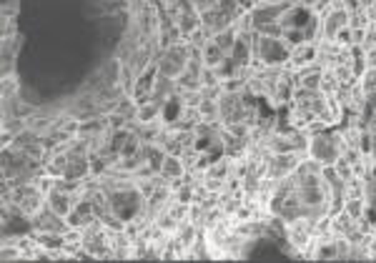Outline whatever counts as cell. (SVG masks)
<instances>
[{"instance_id":"cell-11","label":"cell","mask_w":376,"mask_h":263,"mask_svg":"<svg viewBox=\"0 0 376 263\" xmlns=\"http://www.w3.org/2000/svg\"><path fill=\"white\" fill-rule=\"evenodd\" d=\"M344 211L348 216H354V219H366V211H369V201L366 198H346L344 201Z\"/></svg>"},{"instance_id":"cell-16","label":"cell","mask_w":376,"mask_h":263,"mask_svg":"<svg viewBox=\"0 0 376 263\" xmlns=\"http://www.w3.org/2000/svg\"><path fill=\"white\" fill-rule=\"evenodd\" d=\"M334 169H336V173L341 176L344 181H351V178H354V166H351V163H348L346 158L339 156L336 163H334Z\"/></svg>"},{"instance_id":"cell-7","label":"cell","mask_w":376,"mask_h":263,"mask_svg":"<svg viewBox=\"0 0 376 263\" xmlns=\"http://www.w3.org/2000/svg\"><path fill=\"white\" fill-rule=\"evenodd\" d=\"M311 63H316V43H301V45H296V48H291L286 68L293 71V73H298L301 68L311 66Z\"/></svg>"},{"instance_id":"cell-4","label":"cell","mask_w":376,"mask_h":263,"mask_svg":"<svg viewBox=\"0 0 376 263\" xmlns=\"http://www.w3.org/2000/svg\"><path fill=\"white\" fill-rule=\"evenodd\" d=\"M293 8L291 0H258L251 11L253 28L256 25H266V23H281V18L286 16Z\"/></svg>"},{"instance_id":"cell-9","label":"cell","mask_w":376,"mask_h":263,"mask_svg":"<svg viewBox=\"0 0 376 263\" xmlns=\"http://www.w3.org/2000/svg\"><path fill=\"white\" fill-rule=\"evenodd\" d=\"M201 56H203V66H206V68H216V66H221L226 58H229V53L221 51L219 45H216V40L211 38L206 43V48L201 51Z\"/></svg>"},{"instance_id":"cell-14","label":"cell","mask_w":376,"mask_h":263,"mask_svg":"<svg viewBox=\"0 0 376 263\" xmlns=\"http://www.w3.org/2000/svg\"><path fill=\"white\" fill-rule=\"evenodd\" d=\"M359 83L366 95H376V68H366L364 75L359 78Z\"/></svg>"},{"instance_id":"cell-13","label":"cell","mask_w":376,"mask_h":263,"mask_svg":"<svg viewBox=\"0 0 376 263\" xmlns=\"http://www.w3.org/2000/svg\"><path fill=\"white\" fill-rule=\"evenodd\" d=\"M253 33L266 35V38H284V25L281 23H266V25H256Z\"/></svg>"},{"instance_id":"cell-12","label":"cell","mask_w":376,"mask_h":263,"mask_svg":"<svg viewBox=\"0 0 376 263\" xmlns=\"http://www.w3.org/2000/svg\"><path fill=\"white\" fill-rule=\"evenodd\" d=\"M236 30H234V25H231L229 30H224V33H219V35H214V40H216V45H219L221 51L224 53H229L231 56V51H234V45H236Z\"/></svg>"},{"instance_id":"cell-10","label":"cell","mask_w":376,"mask_h":263,"mask_svg":"<svg viewBox=\"0 0 376 263\" xmlns=\"http://www.w3.org/2000/svg\"><path fill=\"white\" fill-rule=\"evenodd\" d=\"M319 90L324 95H336L339 90H341V83H339L336 78V71L334 68H321V83H319Z\"/></svg>"},{"instance_id":"cell-8","label":"cell","mask_w":376,"mask_h":263,"mask_svg":"<svg viewBox=\"0 0 376 263\" xmlns=\"http://www.w3.org/2000/svg\"><path fill=\"white\" fill-rule=\"evenodd\" d=\"M161 176H163V178H166V181L183 178V176H186L183 158H181V156H171V153H166V158H163V166H161Z\"/></svg>"},{"instance_id":"cell-6","label":"cell","mask_w":376,"mask_h":263,"mask_svg":"<svg viewBox=\"0 0 376 263\" xmlns=\"http://www.w3.org/2000/svg\"><path fill=\"white\" fill-rule=\"evenodd\" d=\"M348 18H351V16H348V11H344V8H341V11H329V13H326V16L321 18V35H324L321 40H334V38H336L339 30L348 25Z\"/></svg>"},{"instance_id":"cell-3","label":"cell","mask_w":376,"mask_h":263,"mask_svg":"<svg viewBox=\"0 0 376 263\" xmlns=\"http://www.w3.org/2000/svg\"><path fill=\"white\" fill-rule=\"evenodd\" d=\"M303 158H309L306 151H293V153H271L269 166H266V176L276 181H284L289 176L296 173V169L301 166Z\"/></svg>"},{"instance_id":"cell-1","label":"cell","mask_w":376,"mask_h":263,"mask_svg":"<svg viewBox=\"0 0 376 263\" xmlns=\"http://www.w3.org/2000/svg\"><path fill=\"white\" fill-rule=\"evenodd\" d=\"M344 151H346V143L341 138V130H321V133L309 135L306 153L311 161L321 163V166H334Z\"/></svg>"},{"instance_id":"cell-5","label":"cell","mask_w":376,"mask_h":263,"mask_svg":"<svg viewBox=\"0 0 376 263\" xmlns=\"http://www.w3.org/2000/svg\"><path fill=\"white\" fill-rule=\"evenodd\" d=\"M201 25H203V30L214 38V35L224 33V30H229L231 25H234V18L226 16V13L219 11V8H211V11L201 13Z\"/></svg>"},{"instance_id":"cell-15","label":"cell","mask_w":376,"mask_h":263,"mask_svg":"<svg viewBox=\"0 0 376 263\" xmlns=\"http://www.w3.org/2000/svg\"><path fill=\"white\" fill-rule=\"evenodd\" d=\"M284 40H286L291 48H296V45H301V43H309V40H306V33H303V28H286L284 30Z\"/></svg>"},{"instance_id":"cell-17","label":"cell","mask_w":376,"mask_h":263,"mask_svg":"<svg viewBox=\"0 0 376 263\" xmlns=\"http://www.w3.org/2000/svg\"><path fill=\"white\" fill-rule=\"evenodd\" d=\"M336 40L339 45H344V48H351V45H354V28H351V25H346V28H341L336 33Z\"/></svg>"},{"instance_id":"cell-18","label":"cell","mask_w":376,"mask_h":263,"mask_svg":"<svg viewBox=\"0 0 376 263\" xmlns=\"http://www.w3.org/2000/svg\"><path fill=\"white\" fill-rule=\"evenodd\" d=\"M16 90H18V83H16V78H6L3 80V98H11V95H16Z\"/></svg>"},{"instance_id":"cell-2","label":"cell","mask_w":376,"mask_h":263,"mask_svg":"<svg viewBox=\"0 0 376 263\" xmlns=\"http://www.w3.org/2000/svg\"><path fill=\"white\" fill-rule=\"evenodd\" d=\"M191 61V45L188 40H178V43H171L163 48L161 58L156 63V71L161 75H169V78H178L181 73H186Z\"/></svg>"}]
</instances>
